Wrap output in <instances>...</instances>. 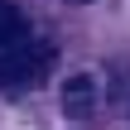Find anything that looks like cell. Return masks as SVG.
Listing matches in <instances>:
<instances>
[{"label": "cell", "mask_w": 130, "mask_h": 130, "mask_svg": "<svg viewBox=\"0 0 130 130\" xmlns=\"http://www.w3.org/2000/svg\"><path fill=\"white\" fill-rule=\"evenodd\" d=\"M48 58H53V48H48L43 39L19 34L14 43L0 48V87H34V82L43 77Z\"/></svg>", "instance_id": "6da1fadb"}, {"label": "cell", "mask_w": 130, "mask_h": 130, "mask_svg": "<svg viewBox=\"0 0 130 130\" xmlns=\"http://www.w3.org/2000/svg\"><path fill=\"white\" fill-rule=\"evenodd\" d=\"M101 106V77H92V72H72L68 82H63V111L68 116H92Z\"/></svg>", "instance_id": "7a4b0ae2"}, {"label": "cell", "mask_w": 130, "mask_h": 130, "mask_svg": "<svg viewBox=\"0 0 130 130\" xmlns=\"http://www.w3.org/2000/svg\"><path fill=\"white\" fill-rule=\"evenodd\" d=\"M19 34H24V19H19V10H14L10 0H0V48H5V43H14Z\"/></svg>", "instance_id": "3957f363"}]
</instances>
